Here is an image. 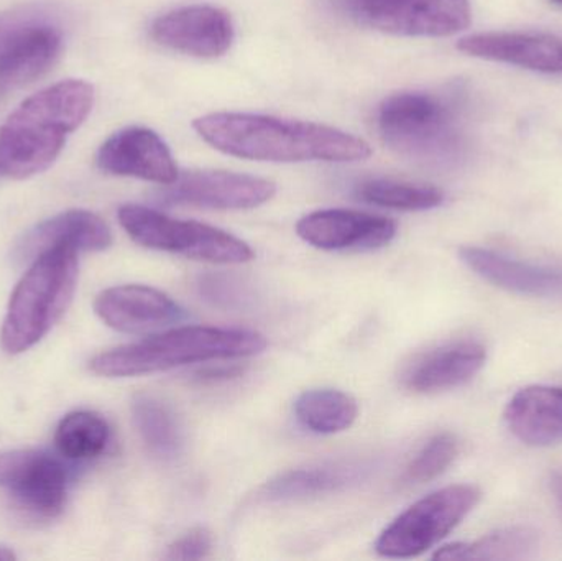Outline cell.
Segmentation results:
<instances>
[{"label":"cell","mask_w":562,"mask_h":561,"mask_svg":"<svg viewBox=\"0 0 562 561\" xmlns=\"http://www.w3.org/2000/svg\"><path fill=\"white\" fill-rule=\"evenodd\" d=\"M194 131L206 144L246 160L362 161L372 155L369 142L340 128L246 112H213L194 119Z\"/></svg>","instance_id":"6da1fadb"},{"label":"cell","mask_w":562,"mask_h":561,"mask_svg":"<svg viewBox=\"0 0 562 561\" xmlns=\"http://www.w3.org/2000/svg\"><path fill=\"white\" fill-rule=\"evenodd\" d=\"M92 104L94 88L81 79L56 82L30 96L0 127V173L22 180L52 167Z\"/></svg>","instance_id":"7a4b0ae2"},{"label":"cell","mask_w":562,"mask_h":561,"mask_svg":"<svg viewBox=\"0 0 562 561\" xmlns=\"http://www.w3.org/2000/svg\"><path fill=\"white\" fill-rule=\"evenodd\" d=\"M266 348L267 339L249 329L181 326L101 352L89 368L102 378H135L198 362L250 358Z\"/></svg>","instance_id":"3957f363"},{"label":"cell","mask_w":562,"mask_h":561,"mask_svg":"<svg viewBox=\"0 0 562 561\" xmlns=\"http://www.w3.org/2000/svg\"><path fill=\"white\" fill-rule=\"evenodd\" d=\"M76 250L55 247L32 260L10 296L0 332L7 355H22L38 345L65 315L76 292Z\"/></svg>","instance_id":"277c9868"},{"label":"cell","mask_w":562,"mask_h":561,"mask_svg":"<svg viewBox=\"0 0 562 561\" xmlns=\"http://www.w3.org/2000/svg\"><path fill=\"white\" fill-rule=\"evenodd\" d=\"M376 125L383 142L418 160H452L461 150L458 112L435 92L403 91L380 104Z\"/></svg>","instance_id":"5b68a950"},{"label":"cell","mask_w":562,"mask_h":561,"mask_svg":"<svg viewBox=\"0 0 562 561\" xmlns=\"http://www.w3.org/2000/svg\"><path fill=\"white\" fill-rule=\"evenodd\" d=\"M119 223L147 249L229 266L254 259L249 244L226 231L196 221L175 220L140 204H124L119 210Z\"/></svg>","instance_id":"8992f818"},{"label":"cell","mask_w":562,"mask_h":561,"mask_svg":"<svg viewBox=\"0 0 562 561\" xmlns=\"http://www.w3.org/2000/svg\"><path fill=\"white\" fill-rule=\"evenodd\" d=\"M481 490L472 484L442 487L400 514L375 543L385 559H415L438 546L481 503Z\"/></svg>","instance_id":"52a82bcc"},{"label":"cell","mask_w":562,"mask_h":561,"mask_svg":"<svg viewBox=\"0 0 562 561\" xmlns=\"http://www.w3.org/2000/svg\"><path fill=\"white\" fill-rule=\"evenodd\" d=\"M367 25L403 36H451L471 25L469 0H357Z\"/></svg>","instance_id":"ba28073f"},{"label":"cell","mask_w":562,"mask_h":561,"mask_svg":"<svg viewBox=\"0 0 562 561\" xmlns=\"http://www.w3.org/2000/svg\"><path fill=\"white\" fill-rule=\"evenodd\" d=\"M0 487L23 509L53 519L65 507L68 471L46 451H7L0 453Z\"/></svg>","instance_id":"9c48e42d"},{"label":"cell","mask_w":562,"mask_h":561,"mask_svg":"<svg viewBox=\"0 0 562 561\" xmlns=\"http://www.w3.org/2000/svg\"><path fill=\"white\" fill-rule=\"evenodd\" d=\"M273 181L252 175L223 170H193L180 173L175 183L158 193L161 203L207 210H254L276 197Z\"/></svg>","instance_id":"30bf717a"},{"label":"cell","mask_w":562,"mask_h":561,"mask_svg":"<svg viewBox=\"0 0 562 561\" xmlns=\"http://www.w3.org/2000/svg\"><path fill=\"white\" fill-rule=\"evenodd\" d=\"M234 23L226 10L213 5H190L158 16L151 38L158 45L196 58H217L233 46Z\"/></svg>","instance_id":"8fae6325"},{"label":"cell","mask_w":562,"mask_h":561,"mask_svg":"<svg viewBox=\"0 0 562 561\" xmlns=\"http://www.w3.org/2000/svg\"><path fill=\"white\" fill-rule=\"evenodd\" d=\"M98 167L115 177L140 178L168 187L180 177L170 148L157 132L127 127L115 132L98 152Z\"/></svg>","instance_id":"7c38bea8"},{"label":"cell","mask_w":562,"mask_h":561,"mask_svg":"<svg viewBox=\"0 0 562 561\" xmlns=\"http://www.w3.org/2000/svg\"><path fill=\"white\" fill-rule=\"evenodd\" d=\"M395 221L352 210H321L306 214L296 224L304 243L323 250H370L392 243Z\"/></svg>","instance_id":"4fadbf2b"},{"label":"cell","mask_w":562,"mask_h":561,"mask_svg":"<svg viewBox=\"0 0 562 561\" xmlns=\"http://www.w3.org/2000/svg\"><path fill=\"white\" fill-rule=\"evenodd\" d=\"M99 318L115 332L147 335L187 318L184 310L167 293L147 285H119L99 293Z\"/></svg>","instance_id":"5bb4252c"},{"label":"cell","mask_w":562,"mask_h":561,"mask_svg":"<svg viewBox=\"0 0 562 561\" xmlns=\"http://www.w3.org/2000/svg\"><path fill=\"white\" fill-rule=\"evenodd\" d=\"M459 52L544 75H562V36L553 33L487 32L464 36Z\"/></svg>","instance_id":"9a60e30c"},{"label":"cell","mask_w":562,"mask_h":561,"mask_svg":"<svg viewBox=\"0 0 562 561\" xmlns=\"http://www.w3.org/2000/svg\"><path fill=\"white\" fill-rule=\"evenodd\" d=\"M487 362V348L475 339H461L416 358L403 374V385L416 394L451 391L471 382Z\"/></svg>","instance_id":"2e32d148"},{"label":"cell","mask_w":562,"mask_h":561,"mask_svg":"<svg viewBox=\"0 0 562 561\" xmlns=\"http://www.w3.org/2000/svg\"><path fill=\"white\" fill-rule=\"evenodd\" d=\"M462 262L485 282L518 295L562 296V267L524 262L484 247H462Z\"/></svg>","instance_id":"e0dca14e"},{"label":"cell","mask_w":562,"mask_h":561,"mask_svg":"<svg viewBox=\"0 0 562 561\" xmlns=\"http://www.w3.org/2000/svg\"><path fill=\"white\" fill-rule=\"evenodd\" d=\"M61 52V33L46 13L23 26L0 53V92L20 88L45 75Z\"/></svg>","instance_id":"ac0fdd59"},{"label":"cell","mask_w":562,"mask_h":561,"mask_svg":"<svg viewBox=\"0 0 562 561\" xmlns=\"http://www.w3.org/2000/svg\"><path fill=\"white\" fill-rule=\"evenodd\" d=\"M112 244V233L98 214L86 210H71L43 221L29 231L16 247L22 260H33L55 247L76 253H101Z\"/></svg>","instance_id":"d6986e66"},{"label":"cell","mask_w":562,"mask_h":561,"mask_svg":"<svg viewBox=\"0 0 562 561\" xmlns=\"http://www.w3.org/2000/svg\"><path fill=\"white\" fill-rule=\"evenodd\" d=\"M505 424L528 447L562 444V385H530L508 402Z\"/></svg>","instance_id":"ffe728a7"},{"label":"cell","mask_w":562,"mask_h":561,"mask_svg":"<svg viewBox=\"0 0 562 561\" xmlns=\"http://www.w3.org/2000/svg\"><path fill=\"white\" fill-rule=\"evenodd\" d=\"M369 473L370 467L352 463V461L300 468L270 481L263 490V496L269 501H296L324 496V494L337 493L359 484Z\"/></svg>","instance_id":"44dd1931"},{"label":"cell","mask_w":562,"mask_h":561,"mask_svg":"<svg viewBox=\"0 0 562 561\" xmlns=\"http://www.w3.org/2000/svg\"><path fill=\"white\" fill-rule=\"evenodd\" d=\"M540 547L530 527H507L487 534L475 542L449 543L432 556L436 560H527Z\"/></svg>","instance_id":"7402d4cb"},{"label":"cell","mask_w":562,"mask_h":561,"mask_svg":"<svg viewBox=\"0 0 562 561\" xmlns=\"http://www.w3.org/2000/svg\"><path fill=\"white\" fill-rule=\"evenodd\" d=\"M294 415L306 430L334 435L352 427L359 405L352 395L337 389H311L294 402Z\"/></svg>","instance_id":"603a6c76"},{"label":"cell","mask_w":562,"mask_h":561,"mask_svg":"<svg viewBox=\"0 0 562 561\" xmlns=\"http://www.w3.org/2000/svg\"><path fill=\"white\" fill-rule=\"evenodd\" d=\"M135 428L150 453L175 460L183 448V431L173 412L150 395H138L132 404Z\"/></svg>","instance_id":"cb8c5ba5"},{"label":"cell","mask_w":562,"mask_h":561,"mask_svg":"<svg viewBox=\"0 0 562 561\" xmlns=\"http://www.w3.org/2000/svg\"><path fill=\"white\" fill-rule=\"evenodd\" d=\"M111 440V428L101 415L72 412L59 422L55 434L58 453L66 460L89 461L101 457Z\"/></svg>","instance_id":"d4e9b609"},{"label":"cell","mask_w":562,"mask_h":561,"mask_svg":"<svg viewBox=\"0 0 562 561\" xmlns=\"http://www.w3.org/2000/svg\"><path fill=\"white\" fill-rule=\"evenodd\" d=\"M356 194L363 203L396 211L435 210L445 201L442 191L431 184L409 183L390 178L362 181L357 187Z\"/></svg>","instance_id":"484cf974"},{"label":"cell","mask_w":562,"mask_h":561,"mask_svg":"<svg viewBox=\"0 0 562 561\" xmlns=\"http://www.w3.org/2000/svg\"><path fill=\"white\" fill-rule=\"evenodd\" d=\"M459 455V441L452 434L432 437L406 468V481L425 484L436 480L454 463Z\"/></svg>","instance_id":"4316f807"},{"label":"cell","mask_w":562,"mask_h":561,"mask_svg":"<svg viewBox=\"0 0 562 561\" xmlns=\"http://www.w3.org/2000/svg\"><path fill=\"white\" fill-rule=\"evenodd\" d=\"M211 550H213V537L206 529L198 527V529L184 534L177 542L171 543L165 559L178 561L204 560L211 556Z\"/></svg>","instance_id":"83f0119b"},{"label":"cell","mask_w":562,"mask_h":561,"mask_svg":"<svg viewBox=\"0 0 562 561\" xmlns=\"http://www.w3.org/2000/svg\"><path fill=\"white\" fill-rule=\"evenodd\" d=\"M42 13L43 12H40L38 9H30V7L0 13V53L7 48V45L12 42L13 36H15L23 26L29 25L32 20H35L36 16L42 15Z\"/></svg>","instance_id":"f1b7e54d"},{"label":"cell","mask_w":562,"mask_h":561,"mask_svg":"<svg viewBox=\"0 0 562 561\" xmlns=\"http://www.w3.org/2000/svg\"><path fill=\"white\" fill-rule=\"evenodd\" d=\"M550 490L553 493L554 501L562 510V471H554L550 478Z\"/></svg>","instance_id":"f546056e"},{"label":"cell","mask_w":562,"mask_h":561,"mask_svg":"<svg viewBox=\"0 0 562 561\" xmlns=\"http://www.w3.org/2000/svg\"><path fill=\"white\" fill-rule=\"evenodd\" d=\"M15 559V553H13L12 550L0 547V561H12Z\"/></svg>","instance_id":"4dcf8cb0"},{"label":"cell","mask_w":562,"mask_h":561,"mask_svg":"<svg viewBox=\"0 0 562 561\" xmlns=\"http://www.w3.org/2000/svg\"><path fill=\"white\" fill-rule=\"evenodd\" d=\"M551 2L557 3V5H562V0H551Z\"/></svg>","instance_id":"1f68e13d"}]
</instances>
